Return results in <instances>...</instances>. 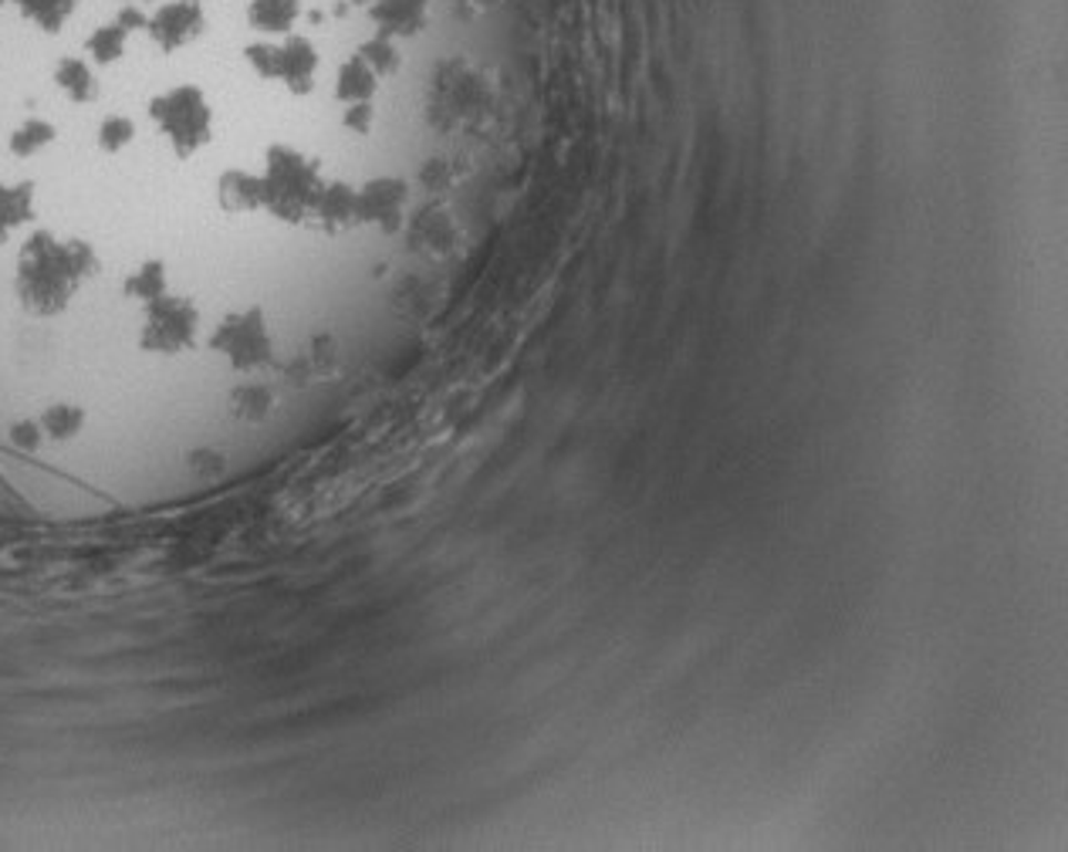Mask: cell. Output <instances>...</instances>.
Wrapping results in <instances>:
<instances>
[{"label": "cell", "mask_w": 1068, "mask_h": 852, "mask_svg": "<svg viewBox=\"0 0 1068 852\" xmlns=\"http://www.w3.org/2000/svg\"><path fill=\"white\" fill-rule=\"evenodd\" d=\"M95 271L99 257L85 240H58L54 234L41 230L21 247L14 291L24 311L48 318L69 308L82 281H89Z\"/></svg>", "instance_id": "6da1fadb"}, {"label": "cell", "mask_w": 1068, "mask_h": 852, "mask_svg": "<svg viewBox=\"0 0 1068 852\" xmlns=\"http://www.w3.org/2000/svg\"><path fill=\"white\" fill-rule=\"evenodd\" d=\"M199 311L186 298H156L146 308V325L140 332V349L153 356H183L196 342Z\"/></svg>", "instance_id": "7a4b0ae2"}, {"label": "cell", "mask_w": 1068, "mask_h": 852, "mask_svg": "<svg viewBox=\"0 0 1068 852\" xmlns=\"http://www.w3.org/2000/svg\"><path fill=\"white\" fill-rule=\"evenodd\" d=\"M210 349L227 356V362L237 372H250V369H264L267 362L275 359V346L271 336H267V325L260 318V311H244V315H230L227 321L217 325V332L210 339Z\"/></svg>", "instance_id": "3957f363"}, {"label": "cell", "mask_w": 1068, "mask_h": 852, "mask_svg": "<svg viewBox=\"0 0 1068 852\" xmlns=\"http://www.w3.org/2000/svg\"><path fill=\"white\" fill-rule=\"evenodd\" d=\"M153 119L160 122L163 136L170 140L176 156H189L199 146H207V140H210V109L189 89L173 92L163 102H156Z\"/></svg>", "instance_id": "277c9868"}, {"label": "cell", "mask_w": 1068, "mask_h": 852, "mask_svg": "<svg viewBox=\"0 0 1068 852\" xmlns=\"http://www.w3.org/2000/svg\"><path fill=\"white\" fill-rule=\"evenodd\" d=\"M275 407H278V397H275V389L267 382L234 386L230 397H227V413L237 423H264L267 417L275 413Z\"/></svg>", "instance_id": "5b68a950"}, {"label": "cell", "mask_w": 1068, "mask_h": 852, "mask_svg": "<svg viewBox=\"0 0 1068 852\" xmlns=\"http://www.w3.org/2000/svg\"><path fill=\"white\" fill-rule=\"evenodd\" d=\"M38 423H41L48 443H72L75 437H82L89 413H85V407H75V403H54L38 413Z\"/></svg>", "instance_id": "8992f818"}, {"label": "cell", "mask_w": 1068, "mask_h": 852, "mask_svg": "<svg viewBox=\"0 0 1068 852\" xmlns=\"http://www.w3.org/2000/svg\"><path fill=\"white\" fill-rule=\"evenodd\" d=\"M34 217V186H0V244Z\"/></svg>", "instance_id": "52a82bcc"}, {"label": "cell", "mask_w": 1068, "mask_h": 852, "mask_svg": "<svg viewBox=\"0 0 1068 852\" xmlns=\"http://www.w3.org/2000/svg\"><path fill=\"white\" fill-rule=\"evenodd\" d=\"M264 204V183L247 173H224L220 176V207L230 214H244Z\"/></svg>", "instance_id": "ba28073f"}, {"label": "cell", "mask_w": 1068, "mask_h": 852, "mask_svg": "<svg viewBox=\"0 0 1068 852\" xmlns=\"http://www.w3.org/2000/svg\"><path fill=\"white\" fill-rule=\"evenodd\" d=\"M163 291H166V275H163V265H156V260H153V265H143L136 275L125 281V295L136 298V301H146V305L163 298Z\"/></svg>", "instance_id": "9c48e42d"}, {"label": "cell", "mask_w": 1068, "mask_h": 852, "mask_svg": "<svg viewBox=\"0 0 1068 852\" xmlns=\"http://www.w3.org/2000/svg\"><path fill=\"white\" fill-rule=\"evenodd\" d=\"M186 468H189L196 478L217 481V478H224V471H227V453H224V450H217V446H199V450H189V453H186Z\"/></svg>", "instance_id": "30bf717a"}, {"label": "cell", "mask_w": 1068, "mask_h": 852, "mask_svg": "<svg viewBox=\"0 0 1068 852\" xmlns=\"http://www.w3.org/2000/svg\"><path fill=\"white\" fill-rule=\"evenodd\" d=\"M54 140V129L48 125V122H28V125H21L18 129V133L11 136V153L14 156H31V153H38L41 146H48Z\"/></svg>", "instance_id": "8fae6325"}, {"label": "cell", "mask_w": 1068, "mask_h": 852, "mask_svg": "<svg viewBox=\"0 0 1068 852\" xmlns=\"http://www.w3.org/2000/svg\"><path fill=\"white\" fill-rule=\"evenodd\" d=\"M132 136H136V129H132V122H129V119H122V115H112V119H105V122H102V129H99V146H102L105 153H119L122 146H129V143H132Z\"/></svg>", "instance_id": "7c38bea8"}, {"label": "cell", "mask_w": 1068, "mask_h": 852, "mask_svg": "<svg viewBox=\"0 0 1068 852\" xmlns=\"http://www.w3.org/2000/svg\"><path fill=\"white\" fill-rule=\"evenodd\" d=\"M8 443H11L14 450L34 453V450H38V446L44 443V430H41L38 417H28V420H18V423H11V430H8Z\"/></svg>", "instance_id": "4fadbf2b"}]
</instances>
